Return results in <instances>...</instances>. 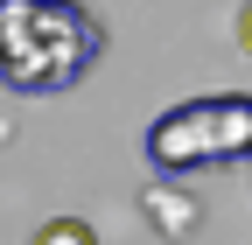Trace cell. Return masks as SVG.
<instances>
[{
    "mask_svg": "<svg viewBox=\"0 0 252 245\" xmlns=\"http://www.w3.org/2000/svg\"><path fill=\"white\" fill-rule=\"evenodd\" d=\"M105 49V28L77 0H0V84L21 98L70 91Z\"/></svg>",
    "mask_w": 252,
    "mask_h": 245,
    "instance_id": "cell-1",
    "label": "cell"
},
{
    "mask_svg": "<svg viewBox=\"0 0 252 245\" xmlns=\"http://www.w3.org/2000/svg\"><path fill=\"white\" fill-rule=\"evenodd\" d=\"M35 245H98V238H91V224H84V217H56V224H42V231H35Z\"/></svg>",
    "mask_w": 252,
    "mask_h": 245,
    "instance_id": "cell-3",
    "label": "cell"
},
{
    "mask_svg": "<svg viewBox=\"0 0 252 245\" xmlns=\"http://www.w3.org/2000/svg\"><path fill=\"white\" fill-rule=\"evenodd\" d=\"M147 210H154V224H168V231H182V224H196V203H168V196H154Z\"/></svg>",
    "mask_w": 252,
    "mask_h": 245,
    "instance_id": "cell-4",
    "label": "cell"
},
{
    "mask_svg": "<svg viewBox=\"0 0 252 245\" xmlns=\"http://www.w3.org/2000/svg\"><path fill=\"white\" fill-rule=\"evenodd\" d=\"M147 161H154V175H196V168L252 161V98L245 91H210V98L168 105L147 126Z\"/></svg>",
    "mask_w": 252,
    "mask_h": 245,
    "instance_id": "cell-2",
    "label": "cell"
},
{
    "mask_svg": "<svg viewBox=\"0 0 252 245\" xmlns=\"http://www.w3.org/2000/svg\"><path fill=\"white\" fill-rule=\"evenodd\" d=\"M238 42L252 49V0H245V21H238Z\"/></svg>",
    "mask_w": 252,
    "mask_h": 245,
    "instance_id": "cell-5",
    "label": "cell"
}]
</instances>
